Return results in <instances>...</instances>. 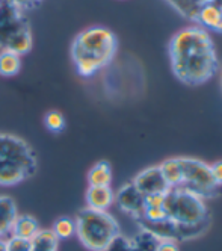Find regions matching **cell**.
Segmentation results:
<instances>
[{
  "mask_svg": "<svg viewBox=\"0 0 222 251\" xmlns=\"http://www.w3.org/2000/svg\"><path fill=\"white\" fill-rule=\"evenodd\" d=\"M22 68V56L18 53L2 50L0 51V76H15Z\"/></svg>",
  "mask_w": 222,
  "mask_h": 251,
  "instance_id": "16",
  "label": "cell"
},
{
  "mask_svg": "<svg viewBox=\"0 0 222 251\" xmlns=\"http://www.w3.org/2000/svg\"><path fill=\"white\" fill-rule=\"evenodd\" d=\"M40 231L38 221H36L30 215H18L12 228H11V235L15 238H22L26 241H32L33 236Z\"/></svg>",
  "mask_w": 222,
  "mask_h": 251,
  "instance_id": "13",
  "label": "cell"
},
{
  "mask_svg": "<svg viewBox=\"0 0 222 251\" xmlns=\"http://www.w3.org/2000/svg\"><path fill=\"white\" fill-rule=\"evenodd\" d=\"M210 171H212V176L215 178V182L222 186V160H218L213 165H210Z\"/></svg>",
  "mask_w": 222,
  "mask_h": 251,
  "instance_id": "25",
  "label": "cell"
},
{
  "mask_svg": "<svg viewBox=\"0 0 222 251\" xmlns=\"http://www.w3.org/2000/svg\"><path fill=\"white\" fill-rule=\"evenodd\" d=\"M59 239L53 230H40L30 241V251H58Z\"/></svg>",
  "mask_w": 222,
  "mask_h": 251,
  "instance_id": "15",
  "label": "cell"
},
{
  "mask_svg": "<svg viewBox=\"0 0 222 251\" xmlns=\"http://www.w3.org/2000/svg\"><path fill=\"white\" fill-rule=\"evenodd\" d=\"M115 200L110 186H89L86 191V207L94 210H106Z\"/></svg>",
  "mask_w": 222,
  "mask_h": 251,
  "instance_id": "11",
  "label": "cell"
},
{
  "mask_svg": "<svg viewBox=\"0 0 222 251\" xmlns=\"http://www.w3.org/2000/svg\"><path fill=\"white\" fill-rule=\"evenodd\" d=\"M156 251H178V247L174 241H160Z\"/></svg>",
  "mask_w": 222,
  "mask_h": 251,
  "instance_id": "26",
  "label": "cell"
},
{
  "mask_svg": "<svg viewBox=\"0 0 222 251\" xmlns=\"http://www.w3.org/2000/svg\"><path fill=\"white\" fill-rule=\"evenodd\" d=\"M159 167L170 188H178L181 185V167L178 162V157L166 159Z\"/></svg>",
  "mask_w": 222,
  "mask_h": 251,
  "instance_id": "17",
  "label": "cell"
},
{
  "mask_svg": "<svg viewBox=\"0 0 222 251\" xmlns=\"http://www.w3.org/2000/svg\"><path fill=\"white\" fill-rule=\"evenodd\" d=\"M18 217L15 201L8 195L0 197V238L11 235V228Z\"/></svg>",
  "mask_w": 222,
  "mask_h": 251,
  "instance_id": "12",
  "label": "cell"
},
{
  "mask_svg": "<svg viewBox=\"0 0 222 251\" xmlns=\"http://www.w3.org/2000/svg\"><path fill=\"white\" fill-rule=\"evenodd\" d=\"M178 162L181 167V185L178 188L199 195L202 200L216 195L221 186L215 182L210 165L194 157H178Z\"/></svg>",
  "mask_w": 222,
  "mask_h": 251,
  "instance_id": "7",
  "label": "cell"
},
{
  "mask_svg": "<svg viewBox=\"0 0 222 251\" xmlns=\"http://www.w3.org/2000/svg\"><path fill=\"white\" fill-rule=\"evenodd\" d=\"M145 197L153 195V194H165L170 189V185L166 183L165 177L160 171L159 165L145 168L141 171L132 182Z\"/></svg>",
  "mask_w": 222,
  "mask_h": 251,
  "instance_id": "8",
  "label": "cell"
},
{
  "mask_svg": "<svg viewBox=\"0 0 222 251\" xmlns=\"http://www.w3.org/2000/svg\"><path fill=\"white\" fill-rule=\"evenodd\" d=\"M6 251H30V241L9 236L6 239Z\"/></svg>",
  "mask_w": 222,
  "mask_h": 251,
  "instance_id": "22",
  "label": "cell"
},
{
  "mask_svg": "<svg viewBox=\"0 0 222 251\" xmlns=\"http://www.w3.org/2000/svg\"><path fill=\"white\" fill-rule=\"evenodd\" d=\"M165 194H153L145 197V206L148 207H163Z\"/></svg>",
  "mask_w": 222,
  "mask_h": 251,
  "instance_id": "23",
  "label": "cell"
},
{
  "mask_svg": "<svg viewBox=\"0 0 222 251\" xmlns=\"http://www.w3.org/2000/svg\"><path fill=\"white\" fill-rule=\"evenodd\" d=\"M0 251H6V239L0 238Z\"/></svg>",
  "mask_w": 222,
  "mask_h": 251,
  "instance_id": "27",
  "label": "cell"
},
{
  "mask_svg": "<svg viewBox=\"0 0 222 251\" xmlns=\"http://www.w3.org/2000/svg\"><path fill=\"white\" fill-rule=\"evenodd\" d=\"M132 241H133V244L136 245V248L139 251H156L159 244H160L159 238H156L154 235H151L150 231L142 230V228Z\"/></svg>",
  "mask_w": 222,
  "mask_h": 251,
  "instance_id": "18",
  "label": "cell"
},
{
  "mask_svg": "<svg viewBox=\"0 0 222 251\" xmlns=\"http://www.w3.org/2000/svg\"><path fill=\"white\" fill-rule=\"evenodd\" d=\"M118 41L112 30L94 26L80 32L71 46V58L77 73L83 77L94 76L114 59Z\"/></svg>",
  "mask_w": 222,
  "mask_h": 251,
  "instance_id": "2",
  "label": "cell"
},
{
  "mask_svg": "<svg viewBox=\"0 0 222 251\" xmlns=\"http://www.w3.org/2000/svg\"><path fill=\"white\" fill-rule=\"evenodd\" d=\"M5 2L14 5V6L18 8V9L25 11V9H27V8H32V6H35V5H38V3L41 2V0H5Z\"/></svg>",
  "mask_w": 222,
  "mask_h": 251,
  "instance_id": "24",
  "label": "cell"
},
{
  "mask_svg": "<svg viewBox=\"0 0 222 251\" xmlns=\"http://www.w3.org/2000/svg\"><path fill=\"white\" fill-rule=\"evenodd\" d=\"M112 182V167L106 160H100L88 173L89 186H110Z\"/></svg>",
  "mask_w": 222,
  "mask_h": 251,
  "instance_id": "14",
  "label": "cell"
},
{
  "mask_svg": "<svg viewBox=\"0 0 222 251\" xmlns=\"http://www.w3.org/2000/svg\"><path fill=\"white\" fill-rule=\"evenodd\" d=\"M74 226L79 241L89 251H104L110 242L121 235L120 224L106 210L85 207L77 213Z\"/></svg>",
  "mask_w": 222,
  "mask_h": 251,
  "instance_id": "4",
  "label": "cell"
},
{
  "mask_svg": "<svg viewBox=\"0 0 222 251\" xmlns=\"http://www.w3.org/2000/svg\"><path fill=\"white\" fill-rule=\"evenodd\" d=\"M163 210L166 218L178 227H194L210 223L204 200L184 188H170L165 192Z\"/></svg>",
  "mask_w": 222,
  "mask_h": 251,
  "instance_id": "5",
  "label": "cell"
},
{
  "mask_svg": "<svg viewBox=\"0 0 222 251\" xmlns=\"http://www.w3.org/2000/svg\"><path fill=\"white\" fill-rule=\"evenodd\" d=\"M0 49L20 56L32 49V32L26 15L8 2L0 8Z\"/></svg>",
  "mask_w": 222,
  "mask_h": 251,
  "instance_id": "6",
  "label": "cell"
},
{
  "mask_svg": "<svg viewBox=\"0 0 222 251\" xmlns=\"http://www.w3.org/2000/svg\"><path fill=\"white\" fill-rule=\"evenodd\" d=\"M38 168L35 151L27 142L0 132V185L14 186L32 177Z\"/></svg>",
  "mask_w": 222,
  "mask_h": 251,
  "instance_id": "3",
  "label": "cell"
},
{
  "mask_svg": "<svg viewBox=\"0 0 222 251\" xmlns=\"http://www.w3.org/2000/svg\"><path fill=\"white\" fill-rule=\"evenodd\" d=\"M115 200L123 212L132 215L135 218L142 217V212L145 207V195L133 183H127L121 186L115 195Z\"/></svg>",
  "mask_w": 222,
  "mask_h": 251,
  "instance_id": "9",
  "label": "cell"
},
{
  "mask_svg": "<svg viewBox=\"0 0 222 251\" xmlns=\"http://www.w3.org/2000/svg\"><path fill=\"white\" fill-rule=\"evenodd\" d=\"M221 83H222V76H221Z\"/></svg>",
  "mask_w": 222,
  "mask_h": 251,
  "instance_id": "29",
  "label": "cell"
},
{
  "mask_svg": "<svg viewBox=\"0 0 222 251\" xmlns=\"http://www.w3.org/2000/svg\"><path fill=\"white\" fill-rule=\"evenodd\" d=\"M3 3H5V0H0V8L3 6Z\"/></svg>",
  "mask_w": 222,
  "mask_h": 251,
  "instance_id": "28",
  "label": "cell"
},
{
  "mask_svg": "<svg viewBox=\"0 0 222 251\" xmlns=\"http://www.w3.org/2000/svg\"><path fill=\"white\" fill-rule=\"evenodd\" d=\"M104 251H139L132 239H128L123 235H118L112 242H110Z\"/></svg>",
  "mask_w": 222,
  "mask_h": 251,
  "instance_id": "20",
  "label": "cell"
},
{
  "mask_svg": "<svg viewBox=\"0 0 222 251\" xmlns=\"http://www.w3.org/2000/svg\"><path fill=\"white\" fill-rule=\"evenodd\" d=\"M51 230L58 239H68L76 233V226H74V221L70 218H59L53 224Z\"/></svg>",
  "mask_w": 222,
  "mask_h": 251,
  "instance_id": "19",
  "label": "cell"
},
{
  "mask_svg": "<svg viewBox=\"0 0 222 251\" xmlns=\"http://www.w3.org/2000/svg\"><path fill=\"white\" fill-rule=\"evenodd\" d=\"M44 121H46V127L51 132H61L65 127V118L58 111H50L46 115Z\"/></svg>",
  "mask_w": 222,
  "mask_h": 251,
  "instance_id": "21",
  "label": "cell"
},
{
  "mask_svg": "<svg viewBox=\"0 0 222 251\" xmlns=\"http://www.w3.org/2000/svg\"><path fill=\"white\" fill-rule=\"evenodd\" d=\"M168 53L174 76L186 85L206 83L219 68L215 43L201 26L178 30L170 41Z\"/></svg>",
  "mask_w": 222,
  "mask_h": 251,
  "instance_id": "1",
  "label": "cell"
},
{
  "mask_svg": "<svg viewBox=\"0 0 222 251\" xmlns=\"http://www.w3.org/2000/svg\"><path fill=\"white\" fill-rule=\"evenodd\" d=\"M177 12H180L186 19L197 22V17L199 11L209 6V5H216L222 8V0H166Z\"/></svg>",
  "mask_w": 222,
  "mask_h": 251,
  "instance_id": "10",
  "label": "cell"
}]
</instances>
